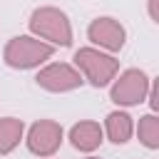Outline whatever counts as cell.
<instances>
[{
    "instance_id": "cell-1",
    "label": "cell",
    "mask_w": 159,
    "mask_h": 159,
    "mask_svg": "<svg viewBox=\"0 0 159 159\" xmlns=\"http://www.w3.org/2000/svg\"><path fill=\"white\" fill-rule=\"evenodd\" d=\"M52 52H55V45L30 37V35H17L5 45L2 57H5V65L12 70H32V67H40L42 62H47L52 57Z\"/></svg>"
},
{
    "instance_id": "cell-2",
    "label": "cell",
    "mask_w": 159,
    "mask_h": 159,
    "mask_svg": "<svg viewBox=\"0 0 159 159\" xmlns=\"http://www.w3.org/2000/svg\"><path fill=\"white\" fill-rule=\"evenodd\" d=\"M30 30L32 35H37L50 45H60V47L72 45V25L60 7H52V5L37 7L30 15Z\"/></svg>"
},
{
    "instance_id": "cell-3",
    "label": "cell",
    "mask_w": 159,
    "mask_h": 159,
    "mask_svg": "<svg viewBox=\"0 0 159 159\" xmlns=\"http://www.w3.org/2000/svg\"><path fill=\"white\" fill-rule=\"evenodd\" d=\"M75 67L80 70V75L89 84L104 87L117 77L119 60H114L112 55H107L102 50H94V47H80L75 52Z\"/></svg>"
},
{
    "instance_id": "cell-4",
    "label": "cell",
    "mask_w": 159,
    "mask_h": 159,
    "mask_svg": "<svg viewBox=\"0 0 159 159\" xmlns=\"http://www.w3.org/2000/svg\"><path fill=\"white\" fill-rule=\"evenodd\" d=\"M147 92H149V77L142 70H124L119 80H114L109 99L119 107H134L147 99Z\"/></svg>"
},
{
    "instance_id": "cell-5",
    "label": "cell",
    "mask_w": 159,
    "mask_h": 159,
    "mask_svg": "<svg viewBox=\"0 0 159 159\" xmlns=\"http://www.w3.org/2000/svg\"><path fill=\"white\" fill-rule=\"evenodd\" d=\"M35 82L47 92H72V89L82 87L84 77L80 75L77 67H72L67 62H52L37 72Z\"/></svg>"
},
{
    "instance_id": "cell-6",
    "label": "cell",
    "mask_w": 159,
    "mask_h": 159,
    "mask_svg": "<svg viewBox=\"0 0 159 159\" xmlns=\"http://www.w3.org/2000/svg\"><path fill=\"white\" fill-rule=\"evenodd\" d=\"M62 127L52 119H40L27 132V149L37 157H52L62 144Z\"/></svg>"
},
{
    "instance_id": "cell-7",
    "label": "cell",
    "mask_w": 159,
    "mask_h": 159,
    "mask_svg": "<svg viewBox=\"0 0 159 159\" xmlns=\"http://www.w3.org/2000/svg\"><path fill=\"white\" fill-rule=\"evenodd\" d=\"M87 37H89L94 45H99L102 50H107V52H119V50L124 47L127 32H124V27H122L114 17H97V20L89 22Z\"/></svg>"
},
{
    "instance_id": "cell-8",
    "label": "cell",
    "mask_w": 159,
    "mask_h": 159,
    "mask_svg": "<svg viewBox=\"0 0 159 159\" xmlns=\"http://www.w3.org/2000/svg\"><path fill=\"white\" fill-rule=\"evenodd\" d=\"M102 137H104L102 127H99L97 122H92V119L77 122V124L70 129V142H72V147L80 149V152H94V149L102 144Z\"/></svg>"
},
{
    "instance_id": "cell-9",
    "label": "cell",
    "mask_w": 159,
    "mask_h": 159,
    "mask_svg": "<svg viewBox=\"0 0 159 159\" xmlns=\"http://www.w3.org/2000/svg\"><path fill=\"white\" fill-rule=\"evenodd\" d=\"M102 132L109 137V142H114V144H124V142H129V137H132V132H134V122H132V117H129L127 112L114 109V112L107 114V119H104V129H102Z\"/></svg>"
},
{
    "instance_id": "cell-10",
    "label": "cell",
    "mask_w": 159,
    "mask_h": 159,
    "mask_svg": "<svg viewBox=\"0 0 159 159\" xmlns=\"http://www.w3.org/2000/svg\"><path fill=\"white\" fill-rule=\"evenodd\" d=\"M25 134L22 119L15 117H0V154H10Z\"/></svg>"
},
{
    "instance_id": "cell-11",
    "label": "cell",
    "mask_w": 159,
    "mask_h": 159,
    "mask_svg": "<svg viewBox=\"0 0 159 159\" xmlns=\"http://www.w3.org/2000/svg\"><path fill=\"white\" fill-rule=\"evenodd\" d=\"M137 137L147 149H159V119L154 114H144L137 127Z\"/></svg>"
},
{
    "instance_id": "cell-12",
    "label": "cell",
    "mask_w": 159,
    "mask_h": 159,
    "mask_svg": "<svg viewBox=\"0 0 159 159\" xmlns=\"http://www.w3.org/2000/svg\"><path fill=\"white\" fill-rule=\"evenodd\" d=\"M157 2H159V0H149V15H152V20H154V22H159V12H157Z\"/></svg>"
},
{
    "instance_id": "cell-13",
    "label": "cell",
    "mask_w": 159,
    "mask_h": 159,
    "mask_svg": "<svg viewBox=\"0 0 159 159\" xmlns=\"http://www.w3.org/2000/svg\"><path fill=\"white\" fill-rule=\"evenodd\" d=\"M87 159H99V157H87Z\"/></svg>"
}]
</instances>
